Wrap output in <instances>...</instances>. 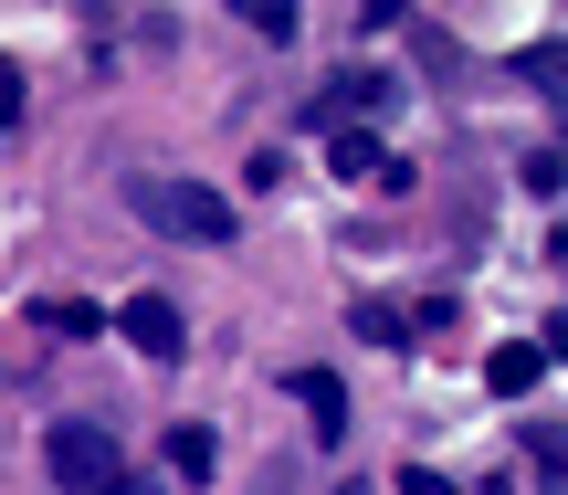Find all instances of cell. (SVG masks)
Wrapping results in <instances>:
<instances>
[{
	"label": "cell",
	"mask_w": 568,
	"mask_h": 495,
	"mask_svg": "<svg viewBox=\"0 0 568 495\" xmlns=\"http://www.w3.org/2000/svg\"><path fill=\"white\" fill-rule=\"evenodd\" d=\"M126 211H138L148 232H169V243H232V201L222 190H201V180H169V169H138L126 180Z\"/></svg>",
	"instance_id": "obj_1"
},
{
	"label": "cell",
	"mask_w": 568,
	"mask_h": 495,
	"mask_svg": "<svg viewBox=\"0 0 568 495\" xmlns=\"http://www.w3.org/2000/svg\"><path fill=\"white\" fill-rule=\"evenodd\" d=\"M42 475L74 485V495H95L105 475H126V464H116V433H105V422H53V433H42Z\"/></svg>",
	"instance_id": "obj_2"
},
{
	"label": "cell",
	"mask_w": 568,
	"mask_h": 495,
	"mask_svg": "<svg viewBox=\"0 0 568 495\" xmlns=\"http://www.w3.org/2000/svg\"><path fill=\"white\" fill-rule=\"evenodd\" d=\"M116 337H126L138 358H159V370L190 348V327H180V306H169V295H126V306H116Z\"/></svg>",
	"instance_id": "obj_3"
},
{
	"label": "cell",
	"mask_w": 568,
	"mask_h": 495,
	"mask_svg": "<svg viewBox=\"0 0 568 495\" xmlns=\"http://www.w3.org/2000/svg\"><path fill=\"white\" fill-rule=\"evenodd\" d=\"M284 391L305 401V433H316V443H337V433H347V380H337V370H295Z\"/></svg>",
	"instance_id": "obj_4"
},
{
	"label": "cell",
	"mask_w": 568,
	"mask_h": 495,
	"mask_svg": "<svg viewBox=\"0 0 568 495\" xmlns=\"http://www.w3.org/2000/svg\"><path fill=\"white\" fill-rule=\"evenodd\" d=\"M485 380H495V391H506V401L548 391V337H506V348L485 358Z\"/></svg>",
	"instance_id": "obj_5"
},
{
	"label": "cell",
	"mask_w": 568,
	"mask_h": 495,
	"mask_svg": "<svg viewBox=\"0 0 568 495\" xmlns=\"http://www.w3.org/2000/svg\"><path fill=\"white\" fill-rule=\"evenodd\" d=\"M326 169H337V180H400V159H389V148L368 138V127H347V138L326 148Z\"/></svg>",
	"instance_id": "obj_6"
},
{
	"label": "cell",
	"mask_w": 568,
	"mask_h": 495,
	"mask_svg": "<svg viewBox=\"0 0 568 495\" xmlns=\"http://www.w3.org/2000/svg\"><path fill=\"white\" fill-rule=\"evenodd\" d=\"M159 454H169V475H190V485H201L211 464H222V443H211V422H169V443H159Z\"/></svg>",
	"instance_id": "obj_7"
},
{
	"label": "cell",
	"mask_w": 568,
	"mask_h": 495,
	"mask_svg": "<svg viewBox=\"0 0 568 495\" xmlns=\"http://www.w3.org/2000/svg\"><path fill=\"white\" fill-rule=\"evenodd\" d=\"M389 105V74H337L326 84V117H379Z\"/></svg>",
	"instance_id": "obj_8"
},
{
	"label": "cell",
	"mask_w": 568,
	"mask_h": 495,
	"mask_svg": "<svg viewBox=\"0 0 568 495\" xmlns=\"http://www.w3.org/2000/svg\"><path fill=\"white\" fill-rule=\"evenodd\" d=\"M42 327H53V337H95V327H105V316H95V306H84V295H53V306H42Z\"/></svg>",
	"instance_id": "obj_9"
},
{
	"label": "cell",
	"mask_w": 568,
	"mask_h": 495,
	"mask_svg": "<svg viewBox=\"0 0 568 495\" xmlns=\"http://www.w3.org/2000/svg\"><path fill=\"white\" fill-rule=\"evenodd\" d=\"M243 21H253V32H274V42H295V0H243Z\"/></svg>",
	"instance_id": "obj_10"
},
{
	"label": "cell",
	"mask_w": 568,
	"mask_h": 495,
	"mask_svg": "<svg viewBox=\"0 0 568 495\" xmlns=\"http://www.w3.org/2000/svg\"><path fill=\"white\" fill-rule=\"evenodd\" d=\"M558 53H568V42H537V53H527V84H537V95H558V84H568Z\"/></svg>",
	"instance_id": "obj_11"
},
{
	"label": "cell",
	"mask_w": 568,
	"mask_h": 495,
	"mask_svg": "<svg viewBox=\"0 0 568 495\" xmlns=\"http://www.w3.org/2000/svg\"><path fill=\"white\" fill-rule=\"evenodd\" d=\"M358 337H379V348H400L410 327H400V306H358Z\"/></svg>",
	"instance_id": "obj_12"
},
{
	"label": "cell",
	"mask_w": 568,
	"mask_h": 495,
	"mask_svg": "<svg viewBox=\"0 0 568 495\" xmlns=\"http://www.w3.org/2000/svg\"><path fill=\"white\" fill-rule=\"evenodd\" d=\"M11 127H21V63L0 53V138H11Z\"/></svg>",
	"instance_id": "obj_13"
},
{
	"label": "cell",
	"mask_w": 568,
	"mask_h": 495,
	"mask_svg": "<svg viewBox=\"0 0 568 495\" xmlns=\"http://www.w3.org/2000/svg\"><path fill=\"white\" fill-rule=\"evenodd\" d=\"M95 495H159V475H105Z\"/></svg>",
	"instance_id": "obj_14"
},
{
	"label": "cell",
	"mask_w": 568,
	"mask_h": 495,
	"mask_svg": "<svg viewBox=\"0 0 568 495\" xmlns=\"http://www.w3.org/2000/svg\"><path fill=\"white\" fill-rule=\"evenodd\" d=\"M400 485H410V495H453V485H443V475H400Z\"/></svg>",
	"instance_id": "obj_15"
},
{
	"label": "cell",
	"mask_w": 568,
	"mask_h": 495,
	"mask_svg": "<svg viewBox=\"0 0 568 495\" xmlns=\"http://www.w3.org/2000/svg\"><path fill=\"white\" fill-rule=\"evenodd\" d=\"M337 495H368V485H337Z\"/></svg>",
	"instance_id": "obj_16"
}]
</instances>
